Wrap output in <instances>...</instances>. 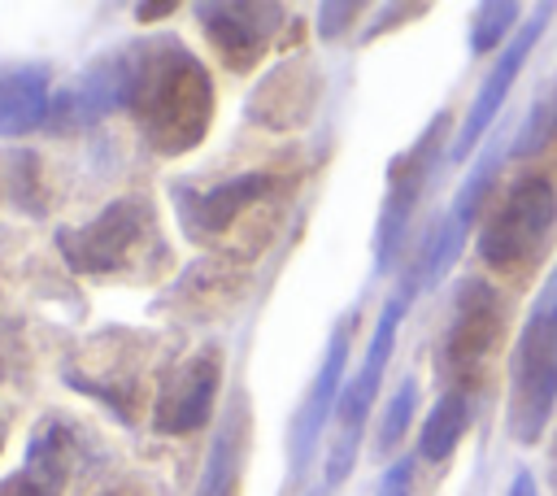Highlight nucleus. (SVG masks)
<instances>
[{"instance_id":"nucleus-13","label":"nucleus","mask_w":557,"mask_h":496,"mask_svg":"<svg viewBox=\"0 0 557 496\" xmlns=\"http://www.w3.org/2000/svg\"><path fill=\"white\" fill-rule=\"evenodd\" d=\"M218 387H222V348L200 344L196 352H187L178 365L165 370L152 400V431L157 435L205 431L218 409Z\"/></svg>"},{"instance_id":"nucleus-30","label":"nucleus","mask_w":557,"mask_h":496,"mask_svg":"<svg viewBox=\"0 0 557 496\" xmlns=\"http://www.w3.org/2000/svg\"><path fill=\"white\" fill-rule=\"evenodd\" d=\"M505 496H540L535 474H531V470H518V474L509 479V492H505Z\"/></svg>"},{"instance_id":"nucleus-21","label":"nucleus","mask_w":557,"mask_h":496,"mask_svg":"<svg viewBox=\"0 0 557 496\" xmlns=\"http://www.w3.org/2000/svg\"><path fill=\"white\" fill-rule=\"evenodd\" d=\"M0 191H4L9 204H17L30 218L48 213V187H44V174H39V157L26 152V148L0 152Z\"/></svg>"},{"instance_id":"nucleus-17","label":"nucleus","mask_w":557,"mask_h":496,"mask_svg":"<svg viewBox=\"0 0 557 496\" xmlns=\"http://www.w3.org/2000/svg\"><path fill=\"white\" fill-rule=\"evenodd\" d=\"M52 65L48 61H0V139L48 126L52 113Z\"/></svg>"},{"instance_id":"nucleus-23","label":"nucleus","mask_w":557,"mask_h":496,"mask_svg":"<svg viewBox=\"0 0 557 496\" xmlns=\"http://www.w3.org/2000/svg\"><path fill=\"white\" fill-rule=\"evenodd\" d=\"M522 9L513 0H492V4H474L470 9V52L474 57H487L496 48H505V39H513L522 26H518Z\"/></svg>"},{"instance_id":"nucleus-33","label":"nucleus","mask_w":557,"mask_h":496,"mask_svg":"<svg viewBox=\"0 0 557 496\" xmlns=\"http://www.w3.org/2000/svg\"><path fill=\"white\" fill-rule=\"evenodd\" d=\"M104 496H117V492H104Z\"/></svg>"},{"instance_id":"nucleus-14","label":"nucleus","mask_w":557,"mask_h":496,"mask_svg":"<svg viewBox=\"0 0 557 496\" xmlns=\"http://www.w3.org/2000/svg\"><path fill=\"white\" fill-rule=\"evenodd\" d=\"M322 100V70L309 52L283 57L244 100V117L261 131H300L309 126L313 109Z\"/></svg>"},{"instance_id":"nucleus-12","label":"nucleus","mask_w":557,"mask_h":496,"mask_svg":"<svg viewBox=\"0 0 557 496\" xmlns=\"http://www.w3.org/2000/svg\"><path fill=\"white\" fill-rule=\"evenodd\" d=\"M548 17H553V4H540V9H535V17H531V22H522V30H518V35L505 44V52L492 61V70L483 74L479 91L470 96V109H466L461 126L453 131L448 165L470 161V152L487 139V131L496 126V117H500V109H505V100H509V91H513V83H518L522 65H527V57H531V52H535V44L544 39Z\"/></svg>"},{"instance_id":"nucleus-27","label":"nucleus","mask_w":557,"mask_h":496,"mask_svg":"<svg viewBox=\"0 0 557 496\" xmlns=\"http://www.w3.org/2000/svg\"><path fill=\"white\" fill-rule=\"evenodd\" d=\"M422 13H426V4H387V9H379V22H370V26L361 30V39L370 44V39H379L383 30L405 26V17H422Z\"/></svg>"},{"instance_id":"nucleus-2","label":"nucleus","mask_w":557,"mask_h":496,"mask_svg":"<svg viewBox=\"0 0 557 496\" xmlns=\"http://www.w3.org/2000/svg\"><path fill=\"white\" fill-rule=\"evenodd\" d=\"M52 244H57L65 270L83 274V278H148L144 265L165 261L157 209L144 191L113 196L87 222L52 231Z\"/></svg>"},{"instance_id":"nucleus-1","label":"nucleus","mask_w":557,"mask_h":496,"mask_svg":"<svg viewBox=\"0 0 557 496\" xmlns=\"http://www.w3.org/2000/svg\"><path fill=\"white\" fill-rule=\"evenodd\" d=\"M126 117L152 157H187L205 144L218 91L209 65L178 35L126 39Z\"/></svg>"},{"instance_id":"nucleus-3","label":"nucleus","mask_w":557,"mask_h":496,"mask_svg":"<svg viewBox=\"0 0 557 496\" xmlns=\"http://www.w3.org/2000/svg\"><path fill=\"white\" fill-rule=\"evenodd\" d=\"M557 244V178L548 170H522L513 174L474 239L479 261L509 283H531Z\"/></svg>"},{"instance_id":"nucleus-7","label":"nucleus","mask_w":557,"mask_h":496,"mask_svg":"<svg viewBox=\"0 0 557 496\" xmlns=\"http://www.w3.org/2000/svg\"><path fill=\"white\" fill-rule=\"evenodd\" d=\"M448 131H453V113L440 109L422 135L392 157L387 165V183H383V204H379V222H374V274H387L409 239V226H413V213L422 204V191L435 174V161L448 157Z\"/></svg>"},{"instance_id":"nucleus-9","label":"nucleus","mask_w":557,"mask_h":496,"mask_svg":"<svg viewBox=\"0 0 557 496\" xmlns=\"http://www.w3.org/2000/svg\"><path fill=\"white\" fill-rule=\"evenodd\" d=\"M278 187H283V178L274 170H239V174H226V178L205 183V187L170 183V200H174L178 231L191 244H218L239 226L244 213L274 200Z\"/></svg>"},{"instance_id":"nucleus-16","label":"nucleus","mask_w":557,"mask_h":496,"mask_svg":"<svg viewBox=\"0 0 557 496\" xmlns=\"http://www.w3.org/2000/svg\"><path fill=\"white\" fill-rule=\"evenodd\" d=\"M96 466H100V448L91 444V435H87L78 422L61 418V413H44V418L35 422V431H30V439H26V461H22V470H26L39 487H48L52 496H65V492H70L78 479H87Z\"/></svg>"},{"instance_id":"nucleus-25","label":"nucleus","mask_w":557,"mask_h":496,"mask_svg":"<svg viewBox=\"0 0 557 496\" xmlns=\"http://www.w3.org/2000/svg\"><path fill=\"white\" fill-rule=\"evenodd\" d=\"M313 17H318V22H313L318 39H339V35L361 17V4H357V0H348V4H318Z\"/></svg>"},{"instance_id":"nucleus-24","label":"nucleus","mask_w":557,"mask_h":496,"mask_svg":"<svg viewBox=\"0 0 557 496\" xmlns=\"http://www.w3.org/2000/svg\"><path fill=\"white\" fill-rule=\"evenodd\" d=\"M413 409H418V379L405 374V379L396 383V392L387 396L383 418H379V426H374V452H379V457H387V452L400 448V439H405V431H409V422H413Z\"/></svg>"},{"instance_id":"nucleus-20","label":"nucleus","mask_w":557,"mask_h":496,"mask_svg":"<svg viewBox=\"0 0 557 496\" xmlns=\"http://www.w3.org/2000/svg\"><path fill=\"white\" fill-rule=\"evenodd\" d=\"M509 148H513V131H509V135L496 131V135L479 148V157L470 161V174L461 178V187H457V196H453V204H448V218H453L457 226L470 231V226L479 222L487 196H496V178H500V165H505Z\"/></svg>"},{"instance_id":"nucleus-8","label":"nucleus","mask_w":557,"mask_h":496,"mask_svg":"<svg viewBox=\"0 0 557 496\" xmlns=\"http://www.w3.org/2000/svg\"><path fill=\"white\" fill-rule=\"evenodd\" d=\"M152 339L144 331H126V326H109L96 331L78 357L65 361L61 379L65 387L100 400L117 422H135V405H139V387H144V361H148Z\"/></svg>"},{"instance_id":"nucleus-6","label":"nucleus","mask_w":557,"mask_h":496,"mask_svg":"<svg viewBox=\"0 0 557 496\" xmlns=\"http://www.w3.org/2000/svg\"><path fill=\"white\" fill-rule=\"evenodd\" d=\"M505 326H509L505 292L483 274H461L453 283L448 313H444V326H440V339L431 352L444 392L448 387L470 392V383L483 374L492 352L505 344Z\"/></svg>"},{"instance_id":"nucleus-4","label":"nucleus","mask_w":557,"mask_h":496,"mask_svg":"<svg viewBox=\"0 0 557 496\" xmlns=\"http://www.w3.org/2000/svg\"><path fill=\"white\" fill-rule=\"evenodd\" d=\"M557 413V265L531 300L505 365V431L535 448Z\"/></svg>"},{"instance_id":"nucleus-32","label":"nucleus","mask_w":557,"mask_h":496,"mask_svg":"<svg viewBox=\"0 0 557 496\" xmlns=\"http://www.w3.org/2000/svg\"><path fill=\"white\" fill-rule=\"evenodd\" d=\"M4 435H9V431H4V422H0V452H4Z\"/></svg>"},{"instance_id":"nucleus-31","label":"nucleus","mask_w":557,"mask_h":496,"mask_svg":"<svg viewBox=\"0 0 557 496\" xmlns=\"http://www.w3.org/2000/svg\"><path fill=\"white\" fill-rule=\"evenodd\" d=\"M548 487H553V496H557V431H553V439H548Z\"/></svg>"},{"instance_id":"nucleus-15","label":"nucleus","mask_w":557,"mask_h":496,"mask_svg":"<svg viewBox=\"0 0 557 496\" xmlns=\"http://www.w3.org/2000/svg\"><path fill=\"white\" fill-rule=\"evenodd\" d=\"M126 109V48L100 52L91 65H83L57 96L48 126L52 131H91L96 122Z\"/></svg>"},{"instance_id":"nucleus-29","label":"nucleus","mask_w":557,"mask_h":496,"mask_svg":"<svg viewBox=\"0 0 557 496\" xmlns=\"http://www.w3.org/2000/svg\"><path fill=\"white\" fill-rule=\"evenodd\" d=\"M174 0H157V4H135V17L139 22H161V17H174Z\"/></svg>"},{"instance_id":"nucleus-22","label":"nucleus","mask_w":557,"mask_h":496,"mask_svg":"<svg viewBox=\"0 0 557 496\" xmlns=\"http://www.w3.org/2000/svg\"><path fill=\"white\" fill-rule=\"evenodd\" d=\"M553 144H557V78L531 100L522 126H513V148H509V157H513V161H531V157L548 152Z\"/></svg>"},{"instance_id":"nucleus-19","label":"nucleus","mask_w":557,"mask_h":496,"mask_svg":"<svg viewBox=\"0 0 557 496\" xmlns=\"http://www.w3.org/2000/svg\"><path fill=\"white\" fill-rule=\"evenodd\" d=\"M474 422V392H461V387H448L440 392V400L431 405L422 431H418V461H448L461 444V435L470 431Z\"/></svg>"},{"instance_id":"nucleus-18","label":"nucleus","mask_w":557,"mask_h":496,"mask_svg":"<svg viewBox=\"0 0 557 496\" xmlns=\"http://www.w3.org/2000/svg\"><path fill=\"white\" fill-rule=\"evenodd\" d=\"M244 461H248V392L239 387L222 413V422L213 426L205 466H200V483L191 496H239L244 483Z\"/></svg>"},{"instance_id":"nucleus-11","label":"nucleus","mask_w":557,"mask_h":496,"mask_svg":"<svg viewBox=\"0 0 557 496\" xmlns=\"http://www.w3.org/2000/svg\"><path fill=\"white\" fill-rule=\"evenodd\" d=\"M191 13L231 74H252L287 26V9L270 0H200Z\"/></svg>"},{"instance_id":"nucleus-26","label":"nucleus","mask_w":557,"mask_h":496,"mask_svg":"<svg viewBox=\"0 0 557 496\" xmlns=\"http://www.w3.org/2000/svg\"><path fill=\"white\" fill-rule=\"evenodd\" d=\"M413 466H418V452H413V457H396V461L383 470L374 496H409V492H413Z\"/></svg>"},{"instance_id":"nucleus-28","label":"nucleus","mask_w":557,"mask_h":496,"mask_svg":"<svg viewBox=\"0 0 557 496\" xmlns=\"http://www.w3.org/2000/svg\"><path fill=\"white\" fill-rule=\"evenodd\" d=\"M0 496H52V492L39 487L26 470H13V474H0Z\"/></svg>"},{"instance_id":"nucleus-5","label":"nucleus","mask_w":557,"mask_h":496,"mask_svg":"<svg viewBox=\"0 0 557 496\" xmlns=\"http://www.w3.org/2000/svg\"><path fill=\"white\" fill-rule=\"evenodd\" d=\"M413 292H422V261L418 252L409 257L405 265V278L396 283V292L383 300V313L370 331V344H366V357L357 365V374H348L344 392H339V405H335V435H331V448H326V470H322V492L318 496H331L348 474H352V461H357V448H361V431H366V418L374 409V396H379V383H383V370L392 361V348H396V331L405 322V309L413 300Z\"/></svg>"},{"instance_id":"nucleus-10","label":"nucleus","mask_w":557,"mask_h":496,"mask_svg":"<svg viewBox=\"0 0 557 496\" xmlns=\"http://www.w3.org/2000/svg\"><path fill=\"white\" fill-rule=\"evenodd\" d=\"M352 326H357V313L348 309L335 326H331V339H326V352L313 370V383L292 418V431H287V483H283V496H292L305 474H309V461H313V448L326 431V422L335 418V405H339V392L348 383V352H352Z\"/></svg>"}]
</instances>
